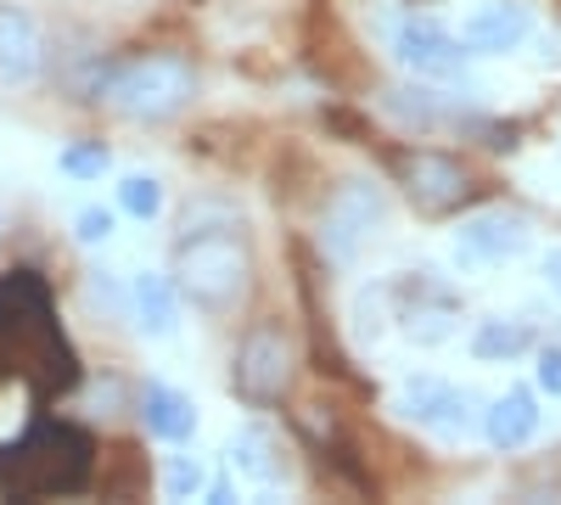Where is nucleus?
<instances>
[{
	"label": "nucleus",
	"instance_id": "1",
	"mask_svg": "<svg viewBox=\"0 0 561 505\" xmlns=\"http://www.w3.org/2000/svg\"><path fill=\"white\" fill-rule=\"evenodd\" d=\"M169 275L185 303H197L203 314H230L253 287V248L242 225L225 219V225H203V231L185 225L169 253Z\"/></svg>",
	"mask_w": 561,
	"mask_h": 505
},
{
	"label": "nucleus",
	"instance_id": "2",
	"mask_svg": "<svg viewBox=\"0 0 561 505\" xmlns=\"http://www.w3.org/2000/svg\"><path fill=\"white\" fill-rule=\"evenodd\" d=\"M192 96H197V73H192V62L174 57V51L135 57V62L113 68L107 84H102V102H107L118 118H140V124L174 118Z\"/></svg>",
	"mask_w": 561,
	"mask_h": 505
},
{
	"label": "nucleus",
	"instance_id": "3",
	"mask_svg": "<svg viewBox=\"0 0 561 505\" xmlns=\"http://www.w3.org/2000/svg\"><path fill=\"white\" fill-rule=\"evenodd\" d=\"M382 219H388V192L377 186V180H365V174L343 180V186L325 197V208H320V248H325V259L348 264L370 237H377Z\"/></svg>",
	"mask_w": 561,
	"mask_h": 505
},
{
	"label": "nucleus",
	"instance_id": "4",
	"mask_svg": "<svg viewBox=\"0 0 561 505\" xmlns=\"http://www.w3.org/2000/svg\"><path fill=\"white\" fill-rule=\"evenodd\" d=\"M293 371H298V354L280 320H259L237 343V393L248 404H280L293 388Z\"/></svg>",
	"mask_w": 561,
	"mask_h": 505
},
{
	"label": "nucleus",
	"instance_id": "5",
	"mask_svg": "<svg viewBox=\"0 0 561 505\" xmlns=\"http://www.w3.org/2000/svg\"><path fill=\"white\" fill-rule=\"evenodd\" d=\"M399 186L421 214H449L472 197V169H466L455 152L438 147H415L399 158Z\"/></svg>",
	"mask_w": 561,
	"mask_h": 505
},
{
	"label": "nucleus",
	"instance_id": "6",
	"mask_svg": "<svg viewBox=\"0 0 561 505\" xmlns=\"http://www.w3.org/2000/svg\"><path fill=\"white\" fill-rule=\"evenodd\" d=\"M393 410H399L410 427H427V433H438V438H466V433H472V416H478L472 393L455 388V382H444V377H427V371L404 377Z\"/></svg>",
	"mask_w": 561,
	"mask_h": 505
},
{
	"label": "nucleus",
	"instance_id": "7",
	"mask_svg": "<svg viewBox=\"0 0 561 505\" xmlns=\"http://www.w3.org/2000/svg\"><path fill=\"white\" fill-rule=\"evenodd\" d=\"M466 57H472V51H466L460 34H449L444 23L410 18V23L393 28V62H399L404 73H415L421 84H449V79H460Z\"/></svg>",
	"mask_w": 561,
	"mask_h": 505
},
{
	"label": "nucleus",
	"instance_id": "8",
	"mask_svg": "<svg viewBox=\"0 0 561 505\" xmlns=\"http://www.w3.org/2000/svg\"><path fill=\"white\" fill-rule=\"evenodd\" d=\"M528 219L517 208H478L472 219L455 231V259L460 264H505V259H517L528 248Z\"/></svg>",
	"mask_w": 561,
	"mask_h": 505
},
{
	"label": "nucleus",
	"instance_id": "9",
	"mask_svg": "<svg viewBox=\"0 0 561 505\" xmlns=\"http://www.w3.org/2000/svg\"><path fill=\"white\" fill-rule=\"evenodd\" d=\"M39 73H45V34H39L34 12L0 0V84L28 90V84H39Z\"/></svg>",
	"mask_w": 561,
	"mask_h": 505
},
{
	"label": "nucleus",
	"instance_id": "10",
	"mask_svg": "<svg viewBox=\"0 0 561 505\" xmlns=\"http://www.w3.org/2000/svg\"><path fill=\"white\" fill-rule=\"evenodd\" d=\"M534 28V12L523 0H483V7L466 12L460 23V45L472 57H500V51H517Z\"/></svg>",
	"mask_w": 561,
	"mask_h": 505
},
{
	"label": "nucleus",
	"instance_id": "11",
	"mask_svg": "<svg viewBox=\"0 0 561 505\" xmlns=\"http://www.w3.org/2000/svg\"><path fill=\"white\" fill-rule=\"evenodd\" d=\"M135 410H140V427H147L158 444H185L197 433V404L169 382H147L140 399H135Z\"/></svg>",
	"mask_w": 561,
	"mask_h": 505
},
{
	"label": "nucleus",
	"instance_id": "12",
	"mask_svg": "<svg viewBox=\"0 0 561 505\" xmlns=\"http://www.w3.org/2000/svg\"><path fill=\"white\" fill-rule=\"evenodd\" d=\"M129 303H135V320L147 337H174L180 332V287L174 275L163 269H135V287H129Z\"/></svg>",
	"mask_w": 561,
	"mask_h": 505
},
{
	"label": "nucleus",
	"instance_id": "13",
	"mask_svg": "<svg viewBox=\"0 0 561 505\" xmlns=\"http://www.w3.org/2000/svg\"><path fill=\"white\" fill-rule=\"evenodd\" d=\"M483 433H489V444L494 449H523L534 433H539V399L528 393V388H511V393H500L489 410H483Z\"/></svg>",
	"mask_w": 561,
	"mask_h": 505
},
{
	"label": "nucleus",
	"instance_id": "14",
	"mask_svg": "<svg viewBox=\"0 0 561 505\" xmlns=\"http://www.w3.org/2000/svg\"><path fill=\"white\" fill-rule=\"evenodd\" d=\"M382 113L399 118L404 129H444L449 124V102L438 96L433 84H404V90H382Z\"/></svg>",
	"mask_w": 561,
	"mask_h": 505
},
{
	"label": "nucleus",
	"instance_id": "15",
	"mask_svg": "<svg viewBox=\"0 0 561 505\" xmlns=\"http://www.w3.org/2000/svg\"><path fill=\"white\" fill-rule=\"evenodd\" d=\"M230 467H237L248 483H280L287 478V461H280V444L264 427H248L230 438Z\"/></svg>",
	"mask_w": 561,
	"mask_h": 505
},
{
	"label": "nucleus",
	"instance_id": "16",
	"mask_svg": "<svg viewBox=\"0 0 561 505\" xmlns=\"http://www.w3.org/2000/svg\"><path fill=\"white\" fill-rule=\"evenodd\" d=\"M539 337L528 320H483V326L472 332V354L483 365H505V359H517V354H534Z\"/></svg>",
	"mask_w": 561,
	"mask_h": 505
},
{
	"label": "nucleus",
	"instance_id": "17",
	"mask_svg": "<svg viewBox=\"0 0 561 505\" xmlns=\"http://www.w3.org/2000/svg\"><path fill=\"white\" fill-rule=\"evenodd\" d=\"M118 208L129 219H158L163 214V186H158L152 174H124L118 180Z\"/></svg>",
	"mask_w": 561,
	"mask_h": 505
},
{
	"label": "nucleus",
	"instance_id": "18",
	"mask_svg": "<svg viewBox=\"0 0 561 505\" xmlns=\"http://www.w3.org/2000/svg\"><path fill=\"white\" fill-rule=\"evenodd\" d=\"M57 169L68 174V180H102L107 169H113V152L107 147H62V158H57Z\"/></svg>",
	"mask_w": 561,
	"mask_h": 505
},
{
	"label": "nucleus",
	"instance_id": "19",
	"mask_svg": "<svg viewBox=\"0 0 561 505\" xmlns=\"http://www.w3.org/2000/svg\"><path fill=\"white\" fill-rule=\"evenodd\" d=\"M203 483H208L203 461H185V455H174V461L163 467V489H169L174 500H192V494H203Z\"/></svg>",
	"mask_w": 561,
	"mask_h": 505
},
{
	"label": "nucleus",
	"instance_id": "20",
	"mask_svg": "<svg viewBox=\"0 0 561 505\" xmlns=\"http://www.w3.org/2000/svg\"><path fill=\"white\" fill-rule=\"evenodd\" d=\"M73 237H79L84 248L107 242V237H113V208H79V219H73Z\"/></svg>",
	"mask_w": 561,
	"mask_h": 505
},
{
	"label": "nucleus",
	"instance_id": "21",
	"mask_svg": "<svg viewBox=\"0 0 561 505\" xmlns=\"http://www.w3.org/2000/svg\"><path fill=\"white\" fill-rule=\"evenodd\" d=\"M539 388L550 393V399H561V348H539Z\"/></svg>",
	"mask_w": 561,
	"mask_h": 505
},
{
	"label": "nucleus",
	"instance_id": "22",
	"mask_svg": "<svg viewBox=\"0 0 561 505\" xmlns=\"http://www.w3.org/2000/svg\"><path fill=\"white\" fill-rule=\"evenodd\" d=\"M545 287L561 298V248H550V253H545Z\"/></svg>",
	"mask_w": 561,
	"mask_h": 505
}]
</instances>
